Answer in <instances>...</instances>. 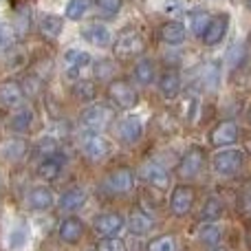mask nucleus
Listing matches in <instances>:
<instances>
[{
  "mask_svg": "<svg viewBox=\"0 0 251 251\" xmlns=\"http://www.w3.org/2000/svg\"><path fill=\"white\" fill-rule=\"evenodd\" d=\"M91 4H93V0H69L66 9H64V16L69 18V20H82L88 13Z\"/></svg>",
  "mask_w": 251,
  "mask_h": 251,
  "instance_id": "32",
  "label": "nucleus"
},
{
  "mask_svg": "<svg viewBox=\"0 0 251 251\" xmlns=\"http://www.w3.org/2000/svg\"><path fill=\"white\" fill-rule=\"evenodd\" d=\"M221 216H223V203L216 199V196H209V199L205 201L203 209H201V221L214 223V221H218Z\"/></svg>",
  "mask_w": 251,
  "mask_h": 251,
  "instance_id": "31",
  "label": "nucleus"
},
{
  "mask_svg": "<svg viewBox=\"0 0 251 251\" xmlns=\"http://www.w3.org/2000/svg\"><path fill=\"white\" fill-rule=\"evenodd\" d=\"M212 165L214 172L221 176H234L245 165V150L243 148H223L221 152L214 154Z\"/></svg>",
  "mask_w": 251,
  "mask_h": 251,
  "instance_id": "2",
  "label": "nucleus"
},
{
  "mask_svg": "<svg viewBox=\"0 0 251 251\" xmlns=\"http://www.w3.org/2000/svg\"><path fill=\"white\" fill-rule=\"evenodd\" d=\"M245 4H247V9L251 11V0H245Z\"/></svg>",
  "mask_w": 251,
  "mask_h": 251,
  "instance_id": "43",
  "label": "nucleus"
},
{
  "mask_svg": "<svg viewBox=\"0 0 251 251\" xmlns=\"http://www.w3.org/2000/svg\"><path fill=\"white\" fill-rule=\"evenodd\" d=\"M20 86H22V91H25L26 97H35V95H40V93H42L44 79L40 77V75H35L33 71H31V73L20 82Z\"/></svg>",
  "mask_w": 251,
  "mask_h": 251,
  "instance_id": "33",
  "label": "nucleus"
},
{
  "mask_svg": "<svg viewBox=\"0 0 251 251\" xmlns=\"http://www.w3.org/2000/svg\"><path fill=\"white\" fill-rule=\"evenodd\" d=\"M53 192L49 187L40 185V187H33V190L26 194V205L29 209H35V212H42V209H51L53 207Z\"/></svg>",
  "mask_w": 251,
  "mask_h": 251,
  "instance_id": "19",
  "label": "nucleus"
},
{
  "mask_svg": "<svg viewBox=\"0 0 251 251\" xmlns=\"http://www.w3.org/2000/svg\"><path fill=\"white\" fill-rule=\"evenodd\" d=\"M82 38L86 42H91L93 47H108L110 44V31L106 29V25H100V22H91L82 29Z\"/></svg>",
  "mask_w": 251,
  "mask_h": 251,
  "instance_id": "21",
  "label": "nucleus"
},
{
  "mask_svg": "<svg viewBox=\"0 0 251 251\" xmlns=\"http://www.w3.org/2000/svg\"><path fill=\"white\" fill-rule=\"evenodd\" d=\"M79 143H82L84 156H86L88 161H93V163H100V161H104L106 156L110 154L108 139H106L104 134H100V132H86V130H84Z\"/></svg>",
  "mask_w": 251,
  "mask_h": 251,
  "instance_id": "7",
  "label": "nucleus"
},
{
  "mask_svg": "<svg viewBox=\"0 0 251 251\" xmlns=\"http://www.w3.org/2000/svg\"><path fill=\"white\" fill-rule=\"evenodd\" d=\"M13 42V26L0 22V49H9Z\"/></svg>",
  "mask_w": 251,
  "mask_h": 251,
  "instance_id": "42",
  "label": "nucleus"
},
{
  "mask_svg": "<svg viewBox=\"0 0 251 251\" xmlns=\"http://www.w3.org/2000/svg\"><path fill=\"white\" fill-rule=\"evenodd\" d=\"M86 190L84 187H71V190H66L64 194L60 196V203H57V207L62 209V212H77L79 207H84V203H86Z\"/></svg>",
  "mask_w": 251,
  "mask_h": 251,
  "instance_id": "20",
  "label": "nucleus"
},
{
  "mask_svg": "<svg viewBox=\"0 0 251 251\" xmlns=\"http://www.w3.org/2000/svg\"><path fill=\"white\" fill-rule=\"evenodd\" d=\"M238 134H240V128L238 124L234 122V119H225V122L216 124L212 128V132H209V141H212L214 148H227L231 146V143L238 141Z\"/></svg>",
  "mask_w": 251,
  "mask_h": 251,
  "instance_id": "10",
  "label": "nucleus"
},
{
  "mask_svg": "<svg viewBox=\"0 0 251 251\" xmlns=\"http://www.w3.org/2000/svg\"><path fill=\"white\" fill-rule=\"evenodd\" d=\"M209 22H212V16H209V11H205V9H194V11L190 13V29L194 35H201V38H203V33L209 26Z\"/></svg>",
  "mask_w": 251,
  "mask_h": 251,
  "instance_id": "29",
  "label": "nucleus"
},
{
  "mask_svg": "<svg viewBox=\"0 0 251 251\" xmlns=\"http://www.w3.org/2000/svg\"><path fill=\"white\" fill-rule=\"evenodd\" d=\"M113 51L115 57H119V60H134V57H141L146 53V40L137 29L128 26V29L119 31L117 40L113 44Z\"/></svg>",
  "mask_w": 251,
  "mask_h": 251,
  "instance_id": "1",
  "label": "nucleus"
},
{
  "mask_svg": "<svg viewBox=\"0 0 251 251\" xmlns=\"http://www.w3.org/2000/svg\"><path fill=\"white\" fill-rule=\"evenodd\" d=\"M205 161H207L205 159V150L201 146L187 148V150L183 152V156L178 159V163H176V174L181 178L192 181V178H196L201 172H203Z\"/></svg>",
  "mask_w": 251,
  "mask_h": 251,
  "instance_id": "5",
  "label": "nucleus"
},
{
  "mask_svg": "<svg viewBox=\"0 0 251 251\" xmlns=\"http://www.w3.org/2000/svg\"><path fill=\"white\" fill-rule=\"evenodd\" d=\"M196 203V190L192 185H176L170 194V212L176 218H183L192 212Z\"/></svg>",
  "mask_w": 251,
  "mask_h": 251,
  "instance_id": "8",
  "label": "nucleus"
},
{
  "mask_svg": "<svg viewBox=\"0 0 251 251\" xmlns=\"http://www.w3.org/2000/svg\"><path fill=\"white\" fill-rule=\"evenodd\" d=\"M38 176L44 178V181H55L62 174V161L57 156H51V159H42L38 163Z\"/></svg>",
  "mask_w": 251,
  "mask_h": 251,
  "instance_id": "26",
  "label": "nucleus"
},
{
  "mask_svg": "<svg viewBox=\"0 0 251 251\" xmlns=\"http://www.w3.org/2000/svg\"><path fill=\"white\" fill-rule=\"evenodd\" d=\"M62 29H64V20H62L60 16H44L42 20H40V31H42V35L49 40L60 38Z\"/></svg>",
  "mask_w": 251,
  "mask_h": 251,
  "instance_id": "27",
  "label": "nucleus"
},
{
  "mask_svg": "<svg viewBox=\"0 0 251 251\" xmlns=\"http://www.w3.org/2000/svg\"><path fill=\"white\" fill-rule=\"evenodd\" d=\"M113 73H115V64L113 62H108V60H101V62H97V66H95V75L100 77V82H113Z\"/></svg>",
  "mask_w": 251,
  "mask_h": 251,
  "instance_id": "38",
  "label": "nucleus"
},
{
  "mask_svg": "<svg viewBox=\"0 0 251 251\" xmlns=\"http://www.w3.org/2000/svg\"><path fill=\"white\" fill-rule=\"evenodd\" d=\"M124 225H126V218L119 212H104V214H100V216H95V221H93V229H95V234L101 236V238H113V236H117L119 231L124 229Z\"/></svg>",
  "mask_w": 251,
  "mask_h": 251,
  "instance_id": "9",
  "label": "nucleus"
},
{
  "mask_svg": "<svg viewBox=\"0 0 251 251\" xmlns=\"http://www.w3.org/2000/svg\"><path fill=\"white\" fill-rule=\"evenodd\" d=\"M95 251H128V249H126V243H124V240H119L117 236H113V238L100 240Z\"/></svg>",
  "mask_w": 251,
  "mask_h": 251,
  "instance_id": "39",
  "label": "nucleus"
},
{
  "mask_svg": "<svg viewBox=\"0 0 251 251\" xmlns=\"http://www.w3.org/2000/svg\"><path fill=\"white\" fill-rule=\"evenodd\" d=\"M134 82L139 84V86H150L152 82H154V62L152 60H146V57H141V60L134 64Z\"/></svg>",
  "mask_w": 251,
  "mask_h": 251,
  "instance_id": "24",
  "label": "nucleus"
},
{
  "mask_svg": "<svg viewBox=\"0 0 251 251\" xmlns=\"http://www.w3.org/2000/svg\"><path fill=\"white\" fill-rule=\"evenodd\" d=\"M122 4L124 0H95V7H97V13L101 18H115L119 11H122Z\"/></svg>",
  "mask_w": 251,
  "mask_h": 251,
  "instance_id": "35",
  "label": "nucleus"
},
{
  "mask_svg": "<svg viewBox=\"0 0 251 251\" xmlns=\"http://www.w3.org/2000/svg\"><path fill=\"white\" fill-rule=\"evenodd\" d=\"M29 152V146H26V141H22V139H11V141H7L4 143V148H2V156L7 161H20L22 156Z\"/></svg>",
  "mask_w": 251,
  "mask_h": 251,
  "instance_id": "30",
  "label": "nucleus"
},
{
  "mask_svg": "<svg viewBox=\"0 0 251 251\" xmlns=\"http://www.w3.org/2000/svg\"><path fill=\"white\" fill-rule=\"evenodd\" d=\"M214 251H225V249H223V247H216V249H214Z\"/></svg>",
  "mask_w": 251,
  "mask_h": 251,
  "instance_id": "44",
  "label": "nucleus"
},
{
  "mask_svg": "<svg viewBox=\"0 0 251 251\" xmlns=\"http://www.w3.org/2000/svg\"><path fill=\"white\" fill-rule=\"evenodd\" d=\"M249 122H251V110H249Z\"/></svg>",
  "mask_w": 251,
  "mask_h": 251,
  "instance_id": "45",
  "label": "nucleus"
},
{
  "mask_svg": "<svg viewBox=\"0 0 251 251\" xmlns=\"http://www.w3.org/2000/svg\"><path fill=\"white\" fill-rule=\"evenodd\" d=\"M227 29H229V16H227V13L214 16L212 22H209V26L205 29V33H203L205 47H216V44H221L223 40H225V35H227Z\"/></svg>",
  "mask_w": 251,
  "mask_h": 251,
  "instance_id": "12",
  "label": "nucleus"
},
{
  "mask_svg": "<svg viewBox=\"0 0 251 251\" xmlns=\"http://www.w3.org/2000/svg\"><path fill=\"white\" fill-rule=\"evenodd\" d=\"M26 240H29V231H26L25 227H18V229H13L11 234H9V247L20 249V247H25Z\"/></svg>",
  "mask_w": 251,
  "mask_h": 251,
  "instance_id": "40",
  "label": "nucleus"
},
{
  "mask_svg": "<svg viewBox=\"0 0 251 251\" xmlns=\"http://www.w3.org/2000/svg\"><path fill=\"white\" fill-rule=\"evenodd\" d=\"M141 178L152 185L154 190H168L170 187V172L159 163H146L141 168Z\"/></svg>",
  "mask_w": 251,
  "mask_h": 251,
  "instance_id": "14",
  "label": "nucleus"
},
{
  "mask_svg": "<svg viewBox=\"0 0 251 251\" xmlns=\"http://www.w3.org/2000/svg\"><path fill=\"white\" fill-rule=\"evenodd\" d=\"M115 119V110L106 104H91L79 117V124L86 132H104Z\"/></svg>",
  "mask_w": 251,
  "mask_h": 251,
  "instance_id": "3",
  "label": "nucleus"
},
{
  "mask_svg": "<svg viewBox=\"0 0 251 251\" xmlns=\"http://www.w3.org/2000/svg\"><path fill=\"white\" fill-rule=\"evenodd\" d=\"M243 60H245V44H234V47L229 49V53H227V64H229L231 69H236Z\"/></svg>",
  "mask_w": 251,
  "mask_h": 251,
  "instance_id": "41",
  "label": "nucleus"
},
{
  "mask_svg": "<svg viewBox=\"0 0 251 251\" xmlns=\"http://www.w3.org/2000/svg\"><path fill=\"white\" fill-rule=\"evenodd\" d=\"M104 190L113 196H126L134 190V174L130 168L119 165V168L110 170L104 178Z\"/></svg>",
  "mask_w": 251,
  "mask_h": 251,
  "instance_id": "6",
  "label": "nucleus"
},
{
  "mask_svg": "<svg viewBox=\"0 0 251 251\" xmlns=\"http://www.w3.org/2000/svg\"><path fill=\"white\" fill-rule=\"evenodd\" d=\"M84 231H86V225H84L82 218L69 216L60 223V227H57V238H60L64 245H77L79 240H82Z\"/></svg>",
  "mask_w": 251,
  "mask_h": 251,
  "instance_id": "11",
  "label": "nucleus"
},
{
  "mask_svg": "<svg viewBox=\"0 0 251 251\" xmlns=\"http://www.w3.org/2000/svg\"><path fill=\"white\" fill-rule=\"evenodd\" d=\"M126 223H128L130 231H132L134 236H146L148 231L152 229V225H154V221H152L146 212H141V209H134V212L128 216V221H126Z\"/></svg>",
  "mask_w": 251,
  "mask_h": 251,
  "instance_id": "23",
  "label": "nucleus"
},
{
  "mask_svg": "<svg viewBox=\"0 0 251 251\" xmlns=\"http://www.w3.org/2000/svg\"><path fill=\"white\" fill-rule=\"evenodd\" d=\"M26 95L22 91L20 82H4L0 84V104L7 108H22Z\"/></svg>",
  "mask_w": 251,
  "mask_h": 251,
  "instance_id": "16",
  "label": "nucleus"
},
{
  "mask_svg": "<svg viewBox=\"0 0 251 251\" xmlns=\"http://www.w3.org/2000/svg\"><path fill=\"white\" fill-rule=\"evenodd\" d=\"M199 238H201V243H203V245H207V247H214V249H216L218 245H221L223 234H221V229H218L216 225H205L203 229H201Z\"/></svg>",
  "mask_w": 251,
  "mask_h": 251,
  "instance_id": "36",
  "label": "nucleus"
},
{
  "mask_svg": "<svg viewBox=\"0 0 251 251\" xmlns=\"http://www.w3.org/2000/svg\"><path fill=\"white\" fill-rule=\"evenodd\" d=\"M91 64V53L82 51V49H69L64 53V71L71 77H77L82 73V69Z\"/></svg>",
  "mask_w": 251,
  "mask_h": 251,
  "instance_id": "15",
  "label": "nucleus"
},
{
  "mask_svg": "<svg viewBox=\"0 0 251 251\" xmlns=\"http://www.w3.org/2000/svg\"><path fill=\"white\" fill-rule=\"evenodd\" d=\"M141 134H143V126L139 122V117L134 115H128V117H122L117 124V137L122 139L124 143L128 146H134V143L141 141Z\"/></svg>",
  "mask_w": 251,
  "mask_h": 251,
  "instance_id": "13",
  "label": "nucleus"
},
{
  "mask_svg": "<svg viewBox=\"0 0 251 251\" xmlns=\"http://www.w3.org/2000/svg\"><path fill=\"white\" fill-rule=\"evenodd\" d=\"M33 110L26 108V106H22V108H18L16 113L11 115V122H9V126H11L13 132H26V130L33 126Z\"/></svg>",
  "mask_w": 251,
  "mask_h": 251,
  "instance_id": "25",
  "label": "nucleus"
},
{
  "mask_svg": "<svg viewBox=\"0 0 251 251\" xmlns=\"http://www.w3.org/2000/svg\"><path fill=\"white\" fill-rule=\"evenodd\" d=\"M35 152H38L42 159H51V156H57V152H60V143H57L53 137H44L42 141L35 146Z\"/></svg>",
  "mask_w": 251,
  "mask_h": 251,
  "instance_id": "37",
  "label": "nucleus"
},
{
  "mask_svg": "<svg viewBox=\"0 0 251 251\" xmlns=\"http://www.w3.org/2000/svg\"><path fill=\"white\" fill-rule=\"evenodd\" d=\"M146 251H176V238L172 234H163V236H156L148 243Z\"/></svg>",
  "mask_w": 251,
  "mask_h": 251,
  "instance_id": "34",
  "label": "nucleus"
},
{
  "mask_svg": "<svg viewBox=\"0 0 251 251\" xmlns=\"http://www.w3.org/2000/svg\"><path fill=\"white\" fill-rule=\"evenodd\" d=\"M185 38H187V29H185L183 22L170 20L161 26V40H163L165 44H170V47H178V44H183Z\"/></svg>",
  "mask_w": 251,
  "mask_h": 251,
  "instance_id": "18",
  "label": "nucleus"
},
{
  "mask_svg": "<svg viewBox=\"0 0 251 251\" xmlns=\"http://www.w3.org/2000/svg\"><path fill=\"white\" fill-rule=\"evenodd\" d=\"M106 95H108V100L122 110L134 108L137 101H139L137 88H134L130 82H126V79H117V77H115L113 82H108V86H106Z\"/></svg>",
  "mask_w": 251,
  "mask_h": 251,
  "instance_id": "4",
  "label": "nucleus"
},
{
  "mask_svg": "<svg viewBox=\"0 0 251 251\" xmlns=\"http://www.w3.org/2000/svg\"><path fill=\"white\" fill-rule=\"evenodd\" d=\"M71 95L73 100L82 101V104H91L97 97V84L91 79H75L73 86H71Z\"/></svg>",
  "mask_w": 251,
  "mask_h": 251,
  "instance_id": "22",
  "label": "nucleus"
},
{
  "mask_svg": "<svg viewBox=\"0 0 251 251\" xmlns=\"http://www.w3.org/2000/svg\"><path fill=\"white\" fill-rule=\"evenodd\" d=\"M201 82H203L205 91H216L218 82H221V69L214 62H207V64L201 69Z\"/></svg>",
  "mask_w": 251,
  "mask_h": 251,
  "instance_id": "28",
  "label": "nucleus"
},
{
  "mask_svg": "<svg viewBox=\"0 0 251 251\" xmlns=\"http://www.w3.org/2000/svg\"><path fill=\"white\" fill-rule=\"evenodd\" d=\"M156 84H159V91L165 100H174L181 93V75H178L176 69H165L159 75V82Z\"/></svg>",
  "mask_w": 251,
  "mask_h": 251,
  "instance_id": "17",
  "label": "nucleus"
}]
</instances>
